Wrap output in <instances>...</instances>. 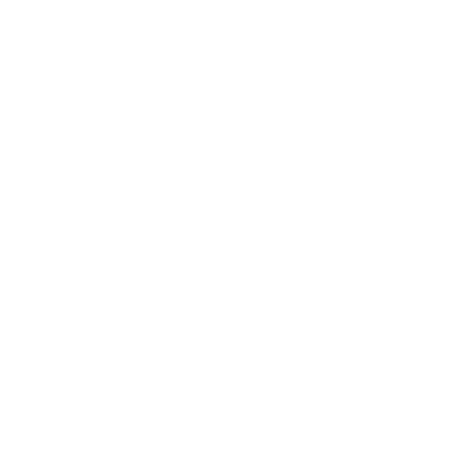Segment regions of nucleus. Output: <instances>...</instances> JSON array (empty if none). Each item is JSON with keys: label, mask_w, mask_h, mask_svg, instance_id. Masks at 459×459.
<instances>
[]
</instances>
